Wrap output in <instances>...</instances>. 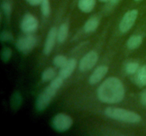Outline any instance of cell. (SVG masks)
<instances>
[{
  "label": "cell",
  "instance_id": "cell-1",
  "mask_svg": "<svg viewBox=\"0 0 146 136\" xmlns=\"http://www.w3.org/2000/svg\"><path fill=\"white\" fill-rule=\"evenodd\" d=\"M97 95L99 100L104 103H119L125 96V89L122 82L118 78L111 76L100 85Z\"/></svg>",
  "mask_w": 146,
  "mask_h": 136
},
{
  "label": "cell",
  "instance_id": "cell-2",
  "mask_svg": "<svg viewBox=\"0 0 146 136\" xmlns=\"http://www.w3.org/2000/svg\"><path fill=\"white\" fill-rule=\"evenodd\" d=\"M64 80V79L60 76L55 77L51 80L50 84L40 94L36 103V109L38 110H44L48 106L56 94L57 91L62 86Z\"/></svg>",
  "mask_w": 146,
  "mask_h": 136
},
{
  "label": "cell",
  "instance_id": "cell-3",
  "mask_svg": "<svg viewBox=\"0 0 146 136\" xmlns=\"http://www.w3.org/2000/svg\"><path fill=\"white\" fill-rule=\"evenodd\" d=\"M105 114L114 120L129 123H136L141 120V116L137 113L121 108H107L105 110Z\"/></svg>",
  "mask_w": 146,
  "mask_h": 136
},
{
  "label": "cell",
  "instance_id": "cell-4",
  "mask_svg": "<svg viewBox=\"0 0 146 136\" xmlns=\"http://www.w3.org/2000/svg\"><path fill=\"white\" fill-rule=\"evenodd\" d=\"M52 124L54 128L58 131H66L72 126L73 119L65 113H58L53 118Z\"/></svg>",
  "mask_w": 146,
  "mask_h": 136
},
{
  "label": "cell",
  "instance_id": "cell-5",
  "mask_svg": "<svg viewBox=\"0 0 146 136\" xmlns=\"http://www.w3.org/2000/svg\"><path fill=\"white\" fill-rule=\"evenodd\" d=\"M36 38L34 35L29 33L20 38L17 41V48L21 52L24 53H28L34 49L36 45Z\"/></svg>",
  "mask_w": 146,
  "mask_h": 136
},
{
  "label": "cell",
  "instance_id": "cell-6",
  "mask_svg": "<svg viewBox=\"0 0 146 136\" xmlns=\"http://www.w3.org/2000/svg\"><path fill=\"white\" fill-rule=\"evenodd\" d=\"M138 11L136 9H133L128 11L123 17L121 23L119 24V29L122 33H125L129 31L138 17Z\"/></svg>",
  "mask_w": 146,
  "mask_h": 136
},
{
  "label": "cell",
  "instance_id": "cell-7",
  "mask_svg": "<svg viewBox=\"0 0 146 136\" xmlns=\"http://www.w3.org/2000/svg\"><path fill=\"white\" fill-rule=\"evenodd\" d=\"M98 60V54L95 51H90L81 59L79 64V69L82 72L90 70L95 66Z\"/></svg>",
  "mask_w": 146,
  "mask_h": 136
},
{
  "label": "cell",
  "instance_id": "cell-8",
  "mask_svg": "<svg viewBox=\"0 0 146 136\" xmlns=\"http://www.w3.org/2000/svg\"><path fill=\"white\" fill-rule=\"evenodd\" d=\"M38 26V20L32 14H27L23 17L21 23V28L24 33H31L37 29Z\"/></svg>",
  "mask_w": 146,
  "mask_h": 136
},
{
  "label": "cell",
  "instance_id": "cell-9",
  "mask_svg": "<svg viewBox=\"0 0 146 136\" xmlns=\"http://www.w3.org/2000/svg\"><path fill=\"white\" fill-rule=\"evenodd\" d=\"M57 33L58 31L56 27H53L48 31L44 48V52L45 55H49L52 51L56 41L57 40Z\"/></svg>",
  "mask_w": 146,
  "mask_h": 136
},
{
  "label": "cell",
  "instance_id": "cell-10",
  "mask_svg": "<svg viewBox=\"0 0 146 136\" xmlns=\"http://www.w3.org/2000/svg\"><path fill=\"white\" fill-rule=\"evenodd\" d=\"M108 71V67L106 65L98 66L94 71L89 77V83L91 84H96L99 82L105 76Z\"/></svg>",
  "mask_w": 146,
  "mask_h": 136
},
{
  "label": "cell",
  "instance_id": "cell-11",
  "mask_svg": "<svg viewBox=\"0 0 146 136\" xmlns=\"http://www.w3.org/2000/svg\"><path fill=\"white\" fill-rule=\"evenodd\" d=\"M76 67V60L74 58H71L68 60L65 65L61 68L59 71V75L61 77L65 79L71 75L73 72Z\"/></svg>",
  "mask_w": 146,
  "mask_h": 136
},
{
  "label": "cell",
  "instance_id": "cell-12",
  "mask_svg": "<svg viewBox=\"0 0 146 136\" xmlns=\"http://www.w3.org/2000/svg\"><path fill=\"white\" fill-rule=\"evenodd\" d=\"M96 0H79L78 6L80 9L85 13H89L94 9Z\"/></svg>",
  "mask_w": 146,
  "mask_h": 136
},
{
  "label": "cell",
  "instance_id": "cell-13",
  "mask_svg": "<svg viewBox=\"0 0 146 136\" xmlns=\"http://www.w3.org/2000/svg\"><path fill=\"white\" fill-rule=\"evenodd\" d=\"M99 25V19L96 17H92L89 18L84 25V31L86 33L94 32L97 29Z\"/></svg>",
  "mask_w": 146,
  "mask_h": 136
},
{
  "label": "cell",
  "instance_id": "cell-14",
  "mask_svg": "<svg viewBox=\"0 0 146 136\" xmlns=\"http://www.w3.org/2000/svg\"><path fill=\"white\" fill-rule=\"evenodd\" d=\"M143 38L140 35H134L130 37L127 42V46L129 49L134 50L140 46L142 43Z\"/></svg>",
  "mask_w": 146,
  "mask_h": 136
},
{
  "label": "cell",
  "instance_id": "cell-15",
  "mask_svg": "<svg viewBox=\"0 0 146 136\" xmlns=\"http://www.w3.org/2000/svg\"><path fill=\"white\" fill-rule=\"evenodd\" d=\"M68 34V26L66 23L61 24L57 33V41L59 42H63L66 40Z\"/></svg>",
  "mask_w": 146,
  "mask_h": 136
},
{
  "label": "cell",
  "instance_id": "cell-16",
  "mask_svg": "<svg viewBox=\"0 0 146 136\" xmlns=\"http://www.w3.org/2000/svg\"><path fill=\"white\" fill-rule=\"evenodd\" d=\"M136 83L139 86H146V65L139 68L135 77Z\"/></svg>",
  "mask_w": 146,
  "mask_h": 136
},
{
  "label": "cell",
  "instance_id": "cell-17",
  "mask_svg": "<svg viewBox=\"0 0 146 136\" xmlns=\"http://www.w3.org/2000/svg\"><path fill=\"white\" fill-rule=\"evenodd\" d=\"M56 69L53 67H48L43 72L42 75H41V79L43 82H48L54 79L56 76Z\"/></svg>",
  "mask_w": 146,
  "mask_h": 136
},
{
  "label": "cell",
  "instance_id": "cell-18",
  "mask_svg": "<svg viewBox=\"0 0 146 136\" xmlns=\"http://www.w3.org/2000/svg\"><path fill=\"white\" fill-rule=\"evenodd\" d=\"M138 69H139V64L136 62H131L127 64L125 66V71L130 75L136 73Z\"/></svg>",
  "mask_w": 146,
  "mask_h": 136
},
{
  "label": "cell",
  "instance_id": "cell-19",
  "mask_svg": "<svg viewBox=\"0 0 146 136\" xmlns=\"http://www.w3.org/2000/svg\"><path fill=\"white\" fill-rule=\"evenodd\" d=\"M68 60L67 59L66 57H65L64 55H59L55 57V58L54 59V64L56 67L61 68L66 64Z\"/></svg>",
  "mask_w": 146,
  "mask_h": 136
},
{
  "label": "cell",
  "instance_id": "cell-20",
  "mask_svg": "<svg viewBox=\"0 0 146 136\" xmlns=\"http://www.w3.org/2000/svg\"><path fill=\"white\" fill-rule=\"evenodd\" d=\"M41 12L44 16H48L51 13V6L49 0H43L41 2Z\"/></svg>",
  "mask_w": 146,
  "mask_h": 136
},
{
  "label": "cell",
  "instance_id": "cell-21",
  "mask_svg": "<svg viewBox=\"0 0 146 136\" xmlns=\"http://www.w3.org/2000/svg\"><path fill=\"white\" fill-rule=\"evenodd\" d=\"M2 9L5 14L9 16L11 12V5L9 1H4L2 4Z\"/></svg>",
  "mask_w": 146,
  "mask_h": 136
},
{
  "label": "cell",
  "instance_id": "cell-22",
  "mask_svg": "<svg viewBox=\"0 0 146 136\" xmlns=\"http://www.w3.org/2000/svg\"><path fill=\"white\" fill-rule=\"evenodd\" d=\"M11 55V49H9V48H4V50H3V52H2V55H1L3 60L5 61V62L6 61H7L10 58Z\"/></svg>",
  "mask_w": 146,
  "mask_h": 136
},
{
  "label": "cell",
  "instance_id": "cell-23",
  "mask_svg": "<svg viewBox=\"0 0 146 136\" xmlns=\"http://www.w3.org/2000/svg\"><path fill=\"white\" fill-rule=\"evenodd\" d=\"M13 38L12 34L9 31H4L1 34V40L3 41H10Z\"/></svg>",
  "mask_w": 146,
  "mask_h": 136
},
{
  "label": "cell",
  "instance_id": "cell-24",
  "mask_svg": "<svg viewBox=\"0 0 146 136\" xmlns=\"http://www.w3.org/2000/svg\"><path fill=\"white\" fill-rule=\"evenodd\" d=\"M141 101L143 105L146 106V89H145V90L142 92V94H141Z\"/></svg>",
  "mask_w": 146,
  "mask_h": 136
},
{
  "label": "cell",
  "instance_id": "cell-25",
  "mask_svg": "<svg viewBox=\"0 0 146 136\" xmlns=\"http://www.w3.org/2000/svg\"><path fill=\"white\" fill-rule=\"evenodd\" d=\"M27 1H28L31 5L36 6V5H38V4H41L43 0H27Z\"/></svg>",
  "mask_w": 146,
  "mask_h": 136
},
{
  "label": "cell",
  "instance_id": "cell-26",
  "mask_svg": "<svg viewBox=\"0 0 146 136\" xmlns=\"http://www.w3.org/2000/svg\"><path fill=\"white\" fill-rule=\"evenodd\" d=\"M110 1H111V4H113V5H114V4H116L117 3H118V1H120V0H110Z\"/></svg>",
  "mask_w": 146,
  "mask_h": 136
},
{
  "label": "cell",
  "instance_id": "cell-27",
  "mask_svg": "<svg viewBox=\"0 0 146 136\" xmlns=\"http://www.w3.org/2000/svg\"><path fill=\"white\" fill-rule=\"evenodd\" d=\"M100 1H108V0H100Z\"/></svg>",
  "mask_w": 146,
  "mask_h": 136
},
{
  "label": "cell",
  "instance_id": "cell-28",
  "mask_svg": "<svg viewBox=\"0 0 146 136\" xmlns=\"http://www.w3.org/2000/svg\"><path fill=\"white\" fill-rule=\"evenodd\" d=\"M135 1H141V0H135Z\"/></svg>",
  "mask_w": 146,
  "mask_h": 136
}]
</instances>
